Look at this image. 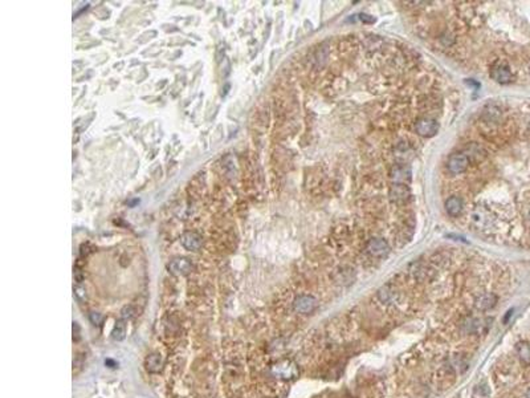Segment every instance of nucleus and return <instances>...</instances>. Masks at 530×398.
I'll list each match as a JSON object with an SVG mask.
<instances>
[{
  "instance_id": "nucleus-1",
  "label": "nucleus",
  "mask_w": 530,
  "mask_h": 398,
  "mask_svg": "<svg viewBox=\"0 0 530 398\" xmlns=\"http://www.w3.org/2000/svg\"><path fill=\"white\" fill-rule=\"evenodd\" d=\"M271 373L273 374V377L280 378V380H294V378L298 376L300 370L297 364L292 360H279L276 361L271 367Z\"/></svg>"
},
{
  "instance_id": "nucleus-2",
  "label": "nucleus",
  "mask_w": 530,
  "mask_h": 398,
  "mask_svg": "<svg viewBox=\"0 0 530 398\" xmlns=\"http://www.w3.org/2000/svg\"><path fill=\"white\" fill-rule=\"evenodd\" d=\"M317 305L318 303L316 297L311 296V295H300L293 300V309L297 313L309 314L314 312Z\"/></svg>"
},
{
  "instance_id": "nucleus-3",
  "label": "nucleus",
  "mask_w": 530,
  "mask_h": 398,
  "mask_svg": "<svg viewBox=\"0 0 530 398\" xmlns=\"http://www.w3.org/2000/svg\"><path fill=\"white\" fill-rule=\"evenodd\" d=\"M415 130L419 136L422 137H433L439 130V123L429 117L419 118L415 124Z\"/></svg>"
},
{
  "instance_id": "nucleus-4",
  "label": "nucleus",
  "mask_w": 530,
  "mask_h": 398,
  "mask_svg": "<svg viewBox=\"0 0 530 398\" xmlns=\"http://www.w3.org/2000/svg\"><path fill=\"white\" fill-rule=\"evenodd\" d=\"M468 165H469V160H468V157L465 154L455 153L448 158L447 168H448V170H450L452 174H461V173H464V171L467 170Z\"/></svg>"
},
{
  "instance_id": "nucleus-5",
  "label": "nucleus",
  "mask_w": 530,
  "mask_h": 398,
  "mask_svg": "<svg viewBox=\"0 0 530 398\" xmlns=\"http://www.w3.org/2000/svg\"><path fill=\"white\" fill-rule=\"evenodd\" d=\"M367 251H369L371 256L382 258V256L387 255L388 251H390V246L382 237H374L367 243Z\"/></svg>"
},
{
  "instance_id": "nucleus-6",
  "label": "nucleus",
  "mask_w": 530,
  "mask_h": 398,
  "mask_svg": "<svg viewBox=\"0 0 530 398\" xmlns=\"http://www.w3.org/2000/svg\"><path fill=\"white\" fill-rule=\"evenodd\" d=\"M192 263L190 262L189 259L186 258H176L172 259L170 263H168V269H170L171 273L174 275H187L192 271Z\"/></svg>"
},
{
  "instance_id": "nucleus-7",
  "label": "nucleus",
  "mask_w": 530,
  "mask_h": 398,
  "mask_svg": "<svg viewBox=\"0 0 530 398\" xmlns=\"http://www.w3.org/2000/svg\"><path fill=\"white\" fill-rule=\"evenodd\" d=\"M411 169H410V166H406V165L394 166L390 171V178L392 179L394 183H405L406 185L411 179Z\"/></svg>"
},
{
  "instance_id": "nucleus-8",
  "label": "nucleus",
  "mask_w": 530,
  "mask_h": 398,
  "mask_svg": "<svg viewBox=\"0 0 530 398\" xmlns=\"http://www.w3.org/2000/svg\"><path fill=\"white\" fill-rule=\"evenodd\" d=\"M497 300H499V297L496 296L495 294H492V292H488V294L480 295V296L474 300V307H476L477 311H489V309H492V308L496 307Z\"/></svg>"
},
{
  "instance_id": "nucleus-9",
  "label": "nucleus",
  "mask_w": 530,
  "mask_h": 398,
  "mask_svg": "<svg viewBox=\"0 0 530 398\" xmlns=\"http://www.w3.org/2000/svg\"><path fill=\"white\" fill-rule=\"evenodd\" d=\"M410 187L405 183H392L390 187V199L394 202H406L410 196Z\"/></svg>"
},
{
  "instance_id": "nucleus-10",
  "label": "nucleus",
  "mask_w": 530,
  "mask_h": 398,
  "mask_svg": "<svg viewBox=\"0 0 530 398\" xmlns=\"http://www.w3.org/2000/svg\"><path fill=\"white\" fill-rule=\"evenodd\" d=\"M491 76L495 81L500 83V84H508L513 80V74L510 72V69L506 65H495L491 70Z\"/></svg>"
},
{
  "instance_id": "nucleus-11",
  "label": "nucleus",
  "mask_w": 530,
  "mask_h": 398,
  "mask_svg": "<svg viewBox=\"0 0 530 398\" xmlns=\"http://www.w3.org/2000/svg\"><path fill=\"white\" fill-rule=\"evenodd\" d=\"M181 243L189 251H198L202 247V239L195 232H186L182 235Z\"/></svg>"
},
{
  "instance_id": "nucleus-12",
  "label": "nucleus",
  "mask_w": 530,
  "mask_h": 398,
  "mask_svg": "<svg viewBox=\"0 0 530 398\" xmlns=\"http://www.w3.org/2000/svg\"><path fill=\"white\" fill-rule=\"evenodd\" d=\"M464 209V202L460 196H451L446 201V211L451 217H459Z\"/></svg>"
},
{
  "instance_id": "nucleus-13",
  "label": "nucleus",
  "mask_w": 530,
  "mask_h": 398,
  "mask_svg": "<svg viewBox=\"0 0 530 398\" xmlns=\"http://www.w3.org/2000/svg\"><path fill=\"white\" fill-rule=\"evenodd\" d=\"M162 365H163V360L159 353H153L145 360V367L150 373H158L162 369Z\"/></svg>"
},
{
  "instance_id": "nucleus-14",
  "label": "nucleus",
  "mask_w": 530,
  "mask_h": 398,
  "mask_svg": "<svg viewBox=\"0 0 530 398\" xmlns=\"http://www.w3.org/2000/svg\"><path fill=\"white\" fill-rule=\"evenodd\" d=\"M516 352L518 359L521 360V363L525 364V365H529L530 364V344L526 341H520L517 342L516 345Z\"/></svg>"
},
{
  "instance_id": "nucleus-15",
  "label": "nucleus",
  "mask_w": 530,
  "mask_h": 398,
  "mask_svg": "<svg viewBox=\"0 0 530 398\" xmlns=\"http://www.w3.org/2000/svg\"><path fill=\"white\" fill-rule=\"evenodd\" d=\"M112 337L115 341H122L126 337V322L119 319L118 322L114 324V328L112 331Z\"/></svg>"
},
{
  "instance_id": "nucleus-16",
  "label": "nucleus",
  "mask_w": 530,
  "mask_h": 398,
  "mask_svg": "<svg viewBox=\"0 0 530 398\" xmlns=\"http://www.w3.org/2000/svg\"><path fill=\"white\" fill-rule=\"evenodd\" d=\"M482 327V320H477V319H468L467 322L463 324L464 331L467 333H477Z\"/></svg>"
},
{
  "instance_id": "nucleus-17",
  "label": "nucleus",
  "mask_w": 530,
  "mask_h": 398,
  "mask_svg": "<svg viewBox=\"0 0 530 398\" xmlns=\"http://www.w3.org/2000/svg\"><path fill=\"white\" fill-rule=\"evenodd\" d=\"M378 296H379V299L383 303H391V301L394 300L395 299V294H394V291L390 290L388 287H383L382 290L379 291V294H378Z\"/></svg>"
},
{
  "instance_id": "nucleus-18",
  "label": "nucleus",
  "mask_w": 530,
  "mask_h": 398,
  "mask_svg": "<svg viewBox=\"0 0 530 398\" xmlns=\"http://www.w3.org/2000/svg\"><path fill=\"white\" fill-rule=\"evenodd\" d=\"M89 320L95 327H101L102 323H104V316L101 313H98V312H92L89 314Z\"/></svg>"
},
{
  "instance_id": "nucleus-19",
  "label": "nucleus",
  "mask_w": 530,
  "mask_h": 398,
  "mask_svg": "<svg viewBox=\"0 0 530 398\" xmlns=\"http://www.w3.org/2000/svg\"><path fill=\"white\" fill-rule=\"evenodd\" d=\"M132 314H134V309H132L131 305H129V307H125L122 311H121V319L126 322V320H129V319L132 317Z\"/></svg>"
},
{
  "instance_id": "nucleus-20",
  "label": "nucleus",
  "mask_w": 530,
  "mask_h": 398,
  "mask_svg": "<svg viewBox=\"0 0 530 398\" xmlns=\"http://www.w3.org/2000/svg\"><path fill=\"white\" fill-rule=\"evenodd\" d=\"M74 295H76L78 300H86V291H85L82 287H76V288H74Z\"/></svg>"
},
{
  "instance_id": "nucleus-21",
  "label": "nucleus",
  "mask_w": 530,
  "mask_h": 398,
  "mask_svg": "<svg viewBox=\"0 0 530 398\" xmlns=\"http://www.w3.org/2000/svg\"><path fill=\"white\" fill-rule=\"evenodd\" d=\"M105 364H106V365H110V368L117 367V364H115L114 361H112V360H106V361H105Z\"/></svg>"
},
{
  "instance_id": "nucleus-22",
  "label": "nucleus",
  "mask_w": 530,
  "mask_h": 398,
  "mask_svg": "<svg viewBox=\"0 0 530 398\" xmlns=\"http://www.w3.org/2000/svg\"><path fill=\"white\" fill-rule=\"evenodd\" d=\"M512 313H513V309H510V311L508 312V314H506V317L504 319V323H508V319H509L510 316H512Z\"/></svg>"
},
{
  "instance_id": "nucleus-23",
  "label": "nucleus",
  "mask_w": 530,
  "mask_h": 398,
  "mask_svg": "<svg viewBox=\"0 0 530 398\" xmlns=\"http://www.w3.org/2000/svg\"><path fill=\"white\" fill-rule=\"evenodd\" d=\"M525 397H526V398H530V388L527 389V391H526V394H525Z\"/></svg>"
},
{
  "instance_id": "nucleus-24",
  "label": "nucleus",
  "mask_w": 530,
  "mask_h": 398,
  "mask_svg": "<svg viewBox=\"0 0 530 398\" xmlns=\"http://www.w3.org/2000/svg\"><path fill=\"white\" fill-rule=\"evenodd\" d=\"M529 126H530V120H529Z\"/></svg>"
},
{
  "instance_id": "nucleus-25",
  "label": "nucleus",
  "mask_w": 530,
  "mask_h": 398,
  "mask_svg": "<svg viewBox=\"0 0 530 398\" xmlns=\"http://www.w3.org/2000/svg\"><path fill=\"white\" fill-rule=\"evenodd\" d=\"M529 72H530V68H529Z\"/></svg>"
}]
</instances>
